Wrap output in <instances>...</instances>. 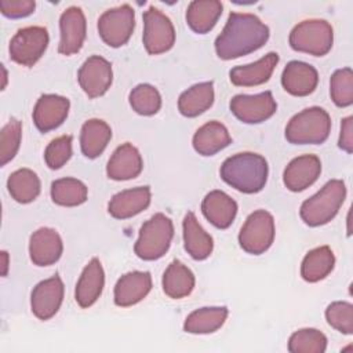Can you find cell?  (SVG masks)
I'll use <instances>...</instances> for the list:
<instances>
[{"instance_id":"14","label":"cell","mask_w":353,"mask_h":353,"mask_svg":"<svg viewBox=\"0 0 353 353\" xmlns=\"http://www.w3.org/2000/svg\"><path fill=\"white\" fill-rule=\"evenodd\" d=\"M61 39L58 51L63 55H73L79 52L84 44L87 33V22L80 7H68L59 18Z\"/></svg>"},{"instance_id":"23","label":"cell","mask_w":353,"mask_h":353,"mask_svg":"<svg viewBox=\"0 0 353 353\" xmlns=\"http://www.w3.org/2000/svg\"><path fill=\"white\" fill-rule=\"evenodd\" d=\"M277 62L279 54L268 52L265 57L252 63L233 68L229 72L230 81L237 87H254L263 84L270 79Z\"/></svg>"},{"instance_id":"18","label":"cell","mask_w":353,"mask_h":353,"mask_svg":"<svg viewBox=\"0 0 353 353\" xmlns=\"http://www.w3.org/2000/svg\"><path fill=\"white\" fill-rule=\"evenodd\" d=\"M152 290V276L149 272L134 270L123 274L114 285V303L128 307L141 302Z\"/></svg>"},{"instance_id":"39","label":"cell","mask_w":353,"mask_h":353,"mask_svg":"<svg viewBox=\"0 0 353 353\" xmlns=\"http://www.w3.org/2000/svg\"><path fill=\"white\" fill-rule=\"evenodd\" d=\"M327 323L336 331L350 335L353 334V305L345 301H336L325 309Z\"/></svg>"},{"instance_id":"2","label":"cell","mask_w":353,"mask_h":353,"mask_svg":"<svg viewBox=\"0 0 353 353\" xmlns=\"http://www.w3.org/2000/svg\"><path fill=\"white\" fill-rule=\"evenodd\" d=\"M221 178L229 186L247 194L261 192L268 181L269 167L263 156L252 152L236 153L228 157L219 170Z\"/></svg>"},{"instance_id":"8","label":"cell","mask_w":353,"mask_h":353,"mask_svg":"<svg viewBox=\"0 0 353 353\" xmlns=\"http://www.w3.org/2000/svg\"><path fill=\"white\" fill-rule=\"evenodd\" d=\"M48 32L43 26H26L19 29L11 39L8 46L10 58L22 65L33 66L46 52L48 47Z\"/></svg>"},{"instance_id":"21","label":"cell","mask_w":353,"mask_h":353,"mask_svg":"<svg viewBox=\"0 0 353 353\" xmlns=\"http://www.w3.org/2000/svg\"><path fill=\"white\" fill-rule=\"evenodd\" d=\"M150 199L152 194L149 186L125 189L116 193L110 199L108 204V211L116 219H127L146 210L150 204Z\"/></svg>"},{"instance_id":"33","label":"cell","mask_w":353,"mask_h":353,"mask_svg":"<svg viewBox=\"0 0 353 353\" xmlns=\"http://www.w3.org/2000/svg\"><path fill=\"white\" fill-rule=\"evenodd\" d=\"M7 188L15 201L28 204L37 199L40 194L41 183L34 171L29 168H19L8 176Z\"/></svg>"},{"instance_id":"41","label":"cell","mask_w":353,"mask_h":353,"mask_svg":"<svg viewBox=\"0 0 353 353\" xmlns=\"http://www.w3.org/2000/svg\"><path fill=\"white\" fill-rule=\"evenodd\" d=\"M36 8L33 0H1L0 10L4 17L17 19L30 15Z\"/></svg>"},{"instance_id":"3","label":"cell","mask_w":353,"mask_h":353,"mask_svg":"<svg viewBox=\"0 0 353 353\" xmlns=\"http://www.w3.org/2000/svg\"><path fill=\"white\" fill-rule=\"evenodd\" d=\"M345 199V182L342 179H331L316 194L302 203L301 218L312 228L325 225L335 218Z\"/></svg>"},{"instance_id":"19","label":"cell","mask_w":353,"mask_h":353,"mask_svg":"<svg viewBox=\"0 0 353 353\" xmlns=\"http://www.w3.org/2000/svg\"><path fill=\"white\" fill-rule=\"evenodd\" d=\"M319 83V73L310 63L302 61H291L285 65L281 74L283 88L295 97H306L312 94Z\"/></svg>"},{"instance_id":"27","label":"cell","mask_w":353,"mask_h":353,"mask_svg":"<svg viewBox=\"0 0 353 353\" xmlns=\"http://www.w3.org/2000/svg\"><path fill=\"white\" fill-rule=\"evenodd\" d=\"M222 10L223 6L218 0H194L188 6L186 22L193 32L208 33L216 25Z\"/></svg>"},{"instance_id":"40","label":"cell","mask_w":353,"mask_h":353,"mask_svg":"<svg viewBox=\"0 0 353 353\" xmlns=\"http://www.w3.org/2000/svg\"><path fill=\"white\" fill-rule=\"evenodd\" d=\"M72 135H62L52 139L44 152V160L48 168L58 170L72 157Z\"/></svg>"},{"instance_id":"38","label":"cell","mask_w":353,"mask_h":353,"mask_svg":"<svg viewBox=\"0 0 353 353\" xmlns=\"http://www.w3.org/2000/svg\"><path fill=\"white\" fill-rule=\"evenodd\" d=\"M22 138V124L11 117L0 131V165H6L18 153Z\"/></svg>"},{"instance_id":"9","label":"cell","mask_w":353,"mask_h":353,"mask_svg":"<svg viewBox=\"0 0 353 353\" xmlns=\"http://www.w3.org/2000/svg\"><path fill=\"white\" fill-rule=\"evenodd\" d=\"M135 28V11L130 4L106 10L98 19L101 39L110 47L124 46Z\"/></svg>"},{"instance_id":"29","label":"cell","mask_w":353,"mask_h":353,"mask_svg":"<svg viewBox=\"0 0 353 353\" xmlns=\"http://www.w3.org/2000/svg\"><path fill=\"white\" fill-rule=\"evenodd\" d=\"M214 102V83L203 81L185 90L178 99V110L185 117H196L211 108Z\"/></svg>"},{"instance_id":"32","label":"cell","mask_w":353,"mask_h":353,"mask_svg":"<svg viewBox=\"0 0 353 353\" xmlns=\"http://www.w3.org/2000/svg\"><path fill=\"white\" fill-rule=\"evenodd\" d=\"M228 313L225 306L196 309L186 317L183 330L189 334H212L223 325Z\"/></svg>"},{"instance_id":"20","label":"cell","mask_w":353,"mask_h":353,"mask_svg":"<svg viewBox=\"0 0 353 353\" xmlns=\"http://www.w3.org/2000/svg\"><path fill=\"white\" fill-rule=\"evenodd\" d=\"M142 168L143 161L139 150L130 142H125L117 146L110 156L106 165V174L110 179L127 181L137 178Z\"/></svg>"},{"instance_id":"10","label":"cell","mask_w":353,"mask_h":353,"mask_svg":"<svg viewBox=\"0 0 353 353\" xmlns=\"http://www.w3.org/2000/svg\"><path fill=\"white\" fill-rule=\"evenodd\" d=\"M143 46L150 55L163 54L175 43V29L171 19L154 6L143 12Z\"/></svg>"},{"instance_id":"7","label":"cell","mask_w":353,"mask_h":353,"mask_svg":"<svg viewBox=\"0 0 353 353\" xmlns=\"http://www.w3.org/2000/svg\"><path fill=\"white\" fill-rule=\"evenodd\" d=\"M274 240V219L265 210L251 212L239 233L240 247L252 255H261L268 251Z\"/></svg>"},{"instance_id":"1","label":"cell","mask_w":353,"mask_h":353,"mask_svg":"<svg viewBox=\"0 0 353 353\" xmlns=\"http://www.w3.org/2000/svg\"><path fill=\"white\" fill-rule=\"evenodd\" d=\"M269 34V28L256 15L233 11L215 39V52L225 61L240 58L259 50Z\"/></svg>"},{"instance_id":"35","label":"cell","mask_w":353,"mask_h":353,"mask_svg":"<svg viewBox=\"0 0 353 353\" xmlns=\"http://www.w3.org/2000/svg\"><path fill=\"white\" fill-rule=\"evenodd\" d=\"M131 108L142 116L156 114L161 108V95L152 84L142 83L131 90L128 97Z\"/></svg>"},{"instance_id":"34","label":"cell","mask_w":353,"mask_h":353,"mask_svg":"<svg viewBox=\"0 0 353 353\" xmlns=\"http://www.w3.org/2000/svg\"><path fill=\"white\" fill-rule=\"evenodd\" d=\"M87 186L76 178H61L51 183V199L63 207H76L87 200Z\"/></svg>"},{"instance_id":"26","label":"cell","mask_w":353,"mask_h":353,"mask_svg":"<svg viewBox=\"0 0 353 353\" xmlns=\"http://www.w3.org/2000/svg\"><path fill=\"white\" fill-rule=\"evenodd\" d=\"M192 143L199 154L214 156L232 143V137L222 123L212 120L201 125L194 132Z\"/></svg>"},{"instance_id":"37","label":"cell","mask_w":353,"mask_h":353,"mask_svg":"<svg viewBox=\"0 0 353 353\" xmlns=\"http://www.w3.org/2000/svg\"><path fill=\"white\" fill-rule=\"evenodd\" d=\"M330 94L334 103L339 108H347L353 103V72L350 68H342L332 73Z\"/></svg>"},{"instance_id":"30","label":"cell","mask_w":353,"mask_h":353,"mask_svg":"<svg viewBox=\"0 0 353 353\" xmlns=\"http://www.w3.org/2000/svg\"><path fill=\"white\" fill-rule=\"evenodd\" d=\"M194 274L181 261H172L163 274V291L172 299L188 296L194 288Z\"/></svg>"},{"instance_id":"16","label":"cell","mask_w":353,"mask_h":353,"mask_svg":"<svg viewBox=\"0 0 353 353\" xmlns=\"http://www.w3.org/2000/svg\"><path fill=\"white\" fill-rule=\"evenodd\" d=\"M321 172V161L316 154H302L292 159L283 174V182L291 192H302L312 186Z\"/></svg>"},{"instance_id":"11","label":"cell","mask_w":353,"mask_h":353,"mask_svg":"<svg viewBox=\"0 0 353 353\" xmlns=\"http://www.w3.org/2000/svg\"><path fill=\"white\" fill-rule=\"evenodd\" d=\"M229 106L232 113L247 124L262 123L270 119L277 110V103L270 91L254 95L237 94L230 99Z\"/></svg>"},{"instance_id":"5","label":"cell","mask_w":353,"mask_h":353,"mask_svg":"<svg viewBox=\"0 0 353 353\" xmlns=\"http://www.w3.org/2000/svg\"><path fill=\"white\" fill-rule=\"evenodd\" d=\"M172 237V221L167 215L157 212L141 226L134 251L143 261H156L165 255Z\"/></svg>"},{"instance_id":"25","label":"cell","mask_w":353,"mask_h":353,"mask_svg":"<svg viewBox=\"0 0 353 353\" xmlns=\"http://www.w3.org/2000/svg\"><path fill=\"white\" fill-rule=\"evenodd\" d=\"M183 228V245L188 254L196 261L207 259L214 248V240L199 223L196 215L189 211L182 222Z\"/></svg>"},{"instance_id":"43","label":"cell","mask_w":353,"mask_h":353,"mask_svg":"<svg viewBox=\"0 0 353 353\" xmlns=\"http://www.w3.org/2000/svg\"><path fill=\"white\" fill-rule=\"evenodd\" d=\"M1 258H3V276H7V269H8V254L7 251H1Z\"/></svg>"},{"instance_id":"4","label":"cell","mask_w":353,"mask_h":353,"mask_svg":"<svg viewBox=\"0 0 353 353\" xmlns=\"http://www.w3.org/2000/svg\"><path fill=\"white\" fill-rule=\"evenodd\" d=\"M331 131V117L320 106H310L290 119L285 139L294 145H320Z\"/></svg>"},{"instance_id":"24","label":"cell","mask_w":353,"mask_h":353,"mask_svg":"<svg viewBox=\"0 0 353 353\" xmlns=\"http://www.w3.org/2000/svg\"><path fill=\"white\" fill-rule=\"evenodd\" d=\"M205 219L218 229H228L237 214V203L222 190H212L205 194L201 203Z\"/></svg>"},{"instance_id":"28","label":"cell","mask_w":353,"mask_h":353,"mask_svg":"<svg viewBox=\"0 0 353 353\" xmlns=\"http://www.w3.org/2000/svg\"><path fill=\"white\" fill-rule=\"evenodd\" d=\"M112 138L109 124L101 119L87 120L80 131V148L85 157L95 159L108 146Z\"/></svg>"},{"instance_id":"6","label":"cell","mask_w":353,"mask_h":353,"mask_svg":"<svg viewBox=\"0 0 353 353\" xmlns=\"http://www.w3.org/2000/svg\"><path fill=\"white\" fill-rule=\"evenodd\" d=\"M288 41L295 51L323 57L332 47L334 30L325 19H305L294 26Z\"/></svg>"},{"instance_id":"36","label":"cell","mask_w":353,"mask_h":353,"mask_svg":"<svg viewBox=\"0 0 353 353\" xmlns=\"http://www.w3.org/2000/svg\"><path fill=\"white\" fill-rule=\"evenodd\" d=\"M327 336L316 328H302L295 331L288 339L291 353H324Z\"/></svg>"},{"instance_id":"31","label":"cell","mask_w":353,"mask_h":353,"mask_svg":"<svg viewBox=\"0 0 353 353\" xmlns=\"http://www.w3.org/2000/svg\"><path fill=\"white\" fill-rule=\"evenodd\" d=\"M335 266V255L328 245L310 250L301 265V276L307 283H317L325 279Z\"/></svg>"},{"instance_id":"22","label":"cell","mask_w":353,"mask_h":353,"mask_svg":"<svg viewBox=\"0 0 353 353\" xmlns=\"http://www.w3.org/2000/svg\"><path fill=\"white\" fill-rule=\"evenodd\" d=\"M105 285V272L98 258H92L83 269L76 284L74 298L79 306L90 307L102 294Z\"/></svg>"},{"instance_id":"17","label":"cell","mask_w":353,"mask_h":353,"mask_svg":"<svg viewBox=\"0 0 353 353\" xmlns=\"http://www.w3.org/2000/svg\"><path fill=\"white\" fill-rule=\"evenodd\" d=\"M63 243L59 233L52 228H40L30 236L29 255L34 265L50 266L59 261Z\"/></svg>"},{"instance_id":"42","label":"cell","mask_w":353,"mask_h":353,"mask_svg":"<svg viewBox=\"0 0 353 353\" xmlns=\"http://www.w3.org/2000/svg\"><path fill=\"white\" fill-rule=\"evenodd\" d=\"M338 146L346 153L353 152V117L347 116L341 123V134L338 139Z\"/></svg>"},{"instance_id":"12","label":"cell","mask_w":353,"mask_h":353,"mask_svg":"<svg viewBox=\"0 0 353 353\" xmlns=\"http://www.w3.org/2000/svg\"><path fill=\"white\" fill-rule=\"evenodd\" d=\"M77 80L90 98L103 95L113 80L112 63L101 55L88 57L77 72Z\"/></svg>"},{"instance_id":"13","label":"cell","mask_w":353,"mask_h":353,"mask_svg":"<svg viewBox=\"0 0 353 353\" xmlns=\"http://www.w3.org/2000/svg\"><path fill=\"white\" fill-rule=\"evenodd\" d=\"M63 281L55 274L36 284L30 294L32 313L39 320H50L59 310L63 301Z\"/></svg>"},{"instance_id":"15","label":"cell","mask_w":353,"mask_h":353,"mask_svg":"<svg viewBox=\"0 0 353 353\" xmlns=\"http://www.w3.org/2000/svg\"><path fill=\"white\" fill-rule=\"evenodd\" d=\"M70 102L68 98L57 94L41 95L33 109V123L41 132L58 128L68 117Z\"/></svg>"}]
</instances>
